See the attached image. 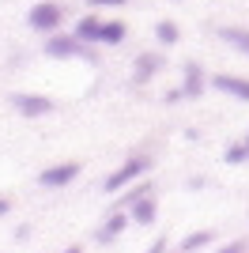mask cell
I'll use <instances>...</instances> for the list:
<instances>
[{
  "instance_id": "6da1fadb",
  "label": "cell",
  "mask_w": 249,
  "mask_h": 253,
  "mask_svg": "<svg viewBox=\"0 0 249 253\" xmlns=\"http://www.w3.org/2000/svg\"><path fill=\"white\" fill-rule=\"evenodd\" d=\"M61 19H64V8L57 4V0H42V4H34V8L27 11L31 31H42V34H53L57 27H61Z\"/></svg>"
},
{
  "instance_id": "7a4b0ae2",
  "label": "cell",
  "mask_w": 249,
  "mask_h": 253,
  "mask_svg": "<svg viewBox=\"0 0 249 253\" xmlns=\"http://www.w3.org/2000/svg\"><path fill=\"white\" fill-rule=\"evenodd\" d=\"M147 167H151V159H147V155H132L128 163H121V167H117L114 174L106 178V185H102V189H106V193H117V189H124L128 181H136L140 174H147Z\"/></svg>"
},
{
  "instance_id": "3957f363",
  "label": "cell",
  "mask_w": 249,
  "mask_h": 253,
  "mask_svg": "<svg viewBox=\"0 0 249 253\" xmlns=\"http://www.w3.org/2000/svg\"><path fill=\"white\" fill-rule=\"evenodd\" d=\"M80 163H57V167H45L38 174V185H45V189H64V185H72L76 178H80Z\"/></svg>"
},
{
  "instance_id": "277c9868",
  "label": "cell",
  "mask_w": 249,
  "mask_h": 253,
  "mask_svg": "<svg viewBox=\"0 0 249 253\" xmlns=\"http://www.w3.org/2000/svg\"><path fill=\"white\" fill-rule=\"evenodd\" d=\"M11 106L19 110L23 117H42V114H53L57 110V102L53 98H45V95H11Z\"/></svg>"
},
{
  "instance_id": "5b68a950",
  "label": "cell",
  "mask_w": 249,
  "mask_h": 253,
  "mask_svg": "<svg viewBox=\"0 0 249 253\" xmlns=\"http://www.w3.org/2000/svg\"><path fill=\"white\" fill-rule=\"evenodd\" d=\"M200 91H204V72H200L197 61H189V64H185V84L177 87V91H170V95H166V102H177V98H197Z\"/></svg>"
},
{
  "instance_id": "8992f818",
  "label": "cell",
  "mask_w": 249,
  "mask_h": 253,
  "mask_svg": "<svg viewBox=\"0 0 249 253\" xmlns=\"http://www.w3.org/2000/svg\"><path fill=\"white\" fill-rule=\"evenodd\" d=\"M211 87L223 91V95H234L242 102H249V80H238V76H211Z\"/></svg>"
},
{
  "instance_id": "52a82bcc",
  "label": "cell",
  "mask_w": 249,
  "mask_h": 253,
  "mask_svg": "<svg viewBox=\"0 0 249 253\" xmlns=\"http://www.w3.org/2000/svg\"><path fill=\"white\" fill-rule=\"evenodd\" d=\"M128 215H132V223H140V227H151V223H155V215H159L155 193H144V197L132 204V211H128Z\"/></svg>"
},
{
  "instance_id": "ba28073f",
  "label": "cell",
  "mask_w": 249,
  "mask_h": 253,
  "mask_svg": "<svg viewBox=\"0 0 249 253\" xmlns=\"http://www.w3.org/2000/svg\"><path fill=\"white\" fill-rule=\"evenodd\" d=\"M80 49V38H64V34H53L49 42H45V57H76ZM83 57H91V53H83Z\"/></svg>"
},
{
  "instance_id": "9c48e42d",
  "label": "cell",
  "mask_w": 249,
  "mask_h": 253,
  "mask_svg": "<svg viewBox=\"0 0 249 253\" xmlns=\"http://www.w3.org/2000/svg\"><path fill=\"white\" fill-rule=\"evenodd\" d=\"M159 68H163V57H159V53H140L136 64H132V80H136V84H147Z\"/></svg>"
},
{
  "instance_id": "30bf717a",
  "label": "cell",
  "mask_w": 249,
  "mask_h": 253,
  "mask_svg": "<svg viewBox=\"0 0 249 253\" xmlns=\"http://www.w3.org/2000/svg\"><path fill=\"white\" fill-rule=\"evenodd\" d=\"M98 34H102V19H98V15H83V19L76 23V38H80V42L98 45Z\"/></svg>"
},
{
  "instance_id": "8fae6325",
  "label": "cell",
  "mask_w": 249,
  "mask_h": 253,
  "mask_svg": "<svg viewBox=\"0 0 249 253\" xmlns=\"http://www.w3.org/2000/svg\"><path fill=\"white\" fill-rule=\"evenodd\" d=\"M128 219L132 215H124V211H110V219H106V227L98 231V242H110V238H117V234L128 227Z\"/></svg>"
},
{
  "instance_id": "7c38bea8",
  "label": "cell",
  "mask_w": 249,
  "mask_h": 253,
  "mask_svg": "<svg viewBox=\"0 0 249 253\" xmlns=\"http://www.w3.org/2000/svg\"><path fill=\"white\" fill-rule=\"evenodd\" d=\"M211 238H215V231H193V234L181 238L177 250H181V253H197V250H204V246H211Z\"/></svg>"
},
{
  "instance_id": "4fadbf2b",
  "label": "cell",
  "mask_w": 249,
  "mask_h": 253,
  "mask_svg": "<svg viewBox=\"0 0 249 253\" xmlns=\"http://www.w3.org/2000/svg\"><path fill=\"white\" fill-rule=\"evenodd\" d=\"M219 38H223V42H230L234 49L249 53V31H242V27H219Z\"/></svg>"
},
{
  "instance_id": "5bb4252c",
  "label": "cell",
  "mask_w": 249,
  "mask_h": 253,
  "mask_svg": "<svg viewBox=\"0 0 249 253\" xmlns=\"http://www.w3.org/2000/svg\"><path fill=\"white\" fill-rule=\"evenodd\" d=\"M124 23H102V34H98V45H117V42H124Z\"/></svg>"
},
{
  "instance_id": "9a60e30c",
  "label": "cell",
  "mask_w": 249,
  "mask_h": 253,
  "mask_svg": "<svg viewBox=\"0 0 249 253\" xmlns=\"http://www.w3.org/2000/svg\"><path fill=\"white\" fill-rule=\"evenodd\" d=\"M155 38L163 45H177V42H181V31H177V23L163 19V23H155Z\"/></svg>"
},
{
  "instance_id": "2e32d148",
  "label": "cell",
  "mask_w": 249,
  "mask_h": 253,
  "mask_svg": "<svg viewBox=\"0 0 249 253\" xmlns=\"http://www.w3.org/2000/svg\"><path fill=\"white\" fill-rule=\"evenodd\" d=\"M246 159H249V148H246V144L227 148V163H230V167H238V163H246Z\"/></svg>"
},
{
  "instance_id": "e0dca14e",
  "label": "cell",
  "mask_w": 249,
  "mask_h": 253,
  "mask_svg": "<svg viewBox=\"0 0 249 253\" xmlns=\"http://www.w3.org/2000/svg\"><path fill=\"white\" fill-rule=\"evenodd\" d=\"M249 246H246V238H234V242H227L223 250H215V253H246Z\"/></svg>"
},
{
  "instance_id": "ac0fdd59",
  "label": "cell",
  "mask_w": 249,
  "mask_h": 253,
  "mask_svg": "<svg viewBox=\"0 0 249 253\" xmlns=\"http://www.w3.org/2000/svg\"><path fill=\"white\" fill-rule=\"evenodd\" d=\"M91 8H121V4H128V0H87Z\"/></svg>"
},
{
  "instance_id": "d6986e66",
  "label": "cell",
  "mask_w": 249,
  "mask_h": 253,
  "mask_svg": "<svg viewBox=\"0 0 249 253\" xmlns=\"http://www.w3.org/2000/svg\"><path fill=\"white\" fill-rule=\"evenodd\" d=\"M147 253H166V238H163V234H159L155 242H151V250H147Z\"/></svg>"
},
{
  "instance_id": "ffe728a7",
  "label": "cell",
  "mask_w": 249,
  "mask_h": 253,
  "mask_svg": "<svg viewBox=\"0 0 249 253\" xmlns=\"http://www.w3.org/2000/svg\"><path fill=\"white\" fill-rule=\"evenodd\" d=\"M8 208H11V201H4V197H0V215H8Z\"/></svg>"
},
{
  "instance_id": "44dd1931",
  "label": "cell",
  "mask_w": 249,
  "mask_h": 253,
  "mask_svg": "<svg viewBox=\"0 0 249 253\" xmlns=\"http://www.w3.org/2000/svg\"><path fill=\"white\" fill-rule=\"evenodd\" d=\"M64 253H83V250H80V246H68V250H64Z\"/></svg>"
},
{
  "instance_id": "7402d4cb",
  "label": "cell",
  "mask_w": 249,
  "mask_h": 253,
  "mask_svg": "<svg viewBox=\"0 0 249 253\" xmlns=\"http://www.w3.org/2000/svg\"><path fill=\"white\" fill-rule=\"evenodd\" d=\"M246 148H249V136H246Z\"/></svg>"
}]
</instances>
